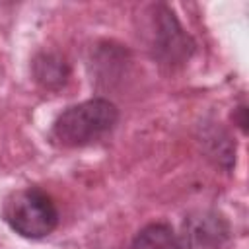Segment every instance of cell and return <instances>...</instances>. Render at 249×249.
Returning a JSON list of instances; mask_svg holds the SVG:
<instances>
[{"instance_id":"6da1fadb","label":"cell","mask_w":249,"mask_h":249,"mask_svg":"<svg viewBox=\"0 0 249 249\" xmlns=\"http://www.w3.org/2000/svg\"><path fill=\"white\" fill-rule=\"evenodd\" d=\"M119 123V109L107 97L66 107L53 123L51 140L60 148H84L105 138Z\"/></svg>"},{"instance_id":"52a82bcc","label":"cell","mask_w":249,"mask_h":249,"mask_svg":"<svg viewBox=\"0 0 249 249\" xmlns=\"http://www.w3.org/2000/svg\"><path fill=\"white\" fill-rule=\"evenodd\" d=\"M204 144H208V154L226 169H230L235 161V144L231 142V138L228 136L226 130H222L220 126L212 128L210 132L204 134Z\"/></svg>"},{"instance_id":"ba28073f","label":"cell","mask_w":249,"mask_h":249,"mask_svg":"<svg viewBox=\"0 0 249 249\" xmlns=\"http://www.w3.org/2000/svg\"><path fill=\"white\" fill-rule=\"evenodd\" d=\"M233 121L243 132H247V107H245V103H241L239 107L233 109Z\"/></svg>"},{"instance_id":"7a4b0ae2","label":"cell","mask_w":249,"mask_h":249,"mask_svg":"<svg viewBox=\"0 0 249 249\" xmlns=\"http://www.w3.org/2000/svg\"><path fill=\"white\" fill-rule=\"evenodd\" d=\"M4 222L21 237L41 239L58 226V208L51 195L39 187L14 191L2 204Z\"/></svg>"},{"instance_id":"277c9868","label":"cell","mask_w":249,"mask_h":249,"mask_svg":"<svg viewBox=\"0 0 249 249\" xmlns=\"http://www.w3.org/2000/svg\"><path fill=\"white\" fill-rule=\"evenodd\" d=\"M231 228L224 214L216 210L191 212L181 226L179 249H222L230 239Z\"/></svg>"},{"instance_id":"3957f363","label":"cell","mask_w":249,"mask_h":249,"mask_svg":"<svg viewBox=\"0 0 249 249\" xmlns=\"http://www.w3.org/2000/svg\"><path fill=\"white\" fill-rule=\"evenodd\" d=\"M150 16V49L158 60H161L167 66L183 64L191 58L195 51V43L191 35L181 27L175 14L160 4L152 6Z\"/></svg>"},{"instance_id":"5b68a950","label":"cell","mask_w":249,"mask_h":249,"mask_svg":"<svg viewBox=\"0 0 249 249\" xmlns=\"http://www.w3.org/2000/svg\"><path fill=\"white\" fill-rule=\"evenodd\" d=\"M31 72H33L35 82L41 88L49 91H56L68 82L70 64L56 51H41L31 62Z\"/></svg>"},{"instance_id":"8992f818","label":"cell","mask_w":249,"mask_h":249,"mask_svg":"<svg viewBox=\"0 0 249 249\" xmlns=\"http://www.w3.org/2000/svg\"><path fill=\"white\" fill-rule=\"evenodd\" d=\"M130 249H179V237L169 224L152 222L136 231Z\"/></svg>"}]
</instances>
